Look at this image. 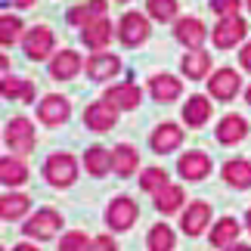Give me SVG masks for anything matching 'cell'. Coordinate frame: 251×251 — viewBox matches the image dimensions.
Listing matches in <instances>:
<instances>
[{"label":"cell","mask_w":251,"mask_h":251,"mask_svg":"<svg viewBox=\"0 0 251 251\" xmlns=\"http://www.w3.org/2000/svg\"><path fill=\"white\" fill-rule=\"evenodd\" d=\"M59 226H62V217H59V211H53V208H41L34 217H28V220H25L22 233H25L28 239L47 242V239H53L56 233H59Z\"/></svg>","instance_id":"obj_1"},{"label":"cell","mask_w":251,"mask_h":251,"mask_svg":"<svg viewBox=\"0 0 251 251\" xmlns=\"http://www.w3.org/2000/svg\"><path fill=\"white\" fill-rule=\"evenodd\" d=\"M44 177L53 183V186H72L75 177H78V165H75V158L69 155V152H56V155L47 158V165H44Z\"/></svg>","instance_id":"obj_2"},{"label":"cell","mask_w":251,"mask_h":251,"mask_svg":"<svg viewBox=\"0 0 251 251\" xmlns=\"http://www.w3.org/2000/svg\"><path fill=\"white\" fill-rule=\"evenodd\" d=\"M137 201L127 199V196H118L109 201V208H105V224H109L112 229H118V233H124V229H130L133 224H137Z\"/></svg>","instance_id":"obj_3"},{"label":"cell","mask_w":251,"mask_h":251,"mask_svg":"<svg viewBox=\"0 0 251 251\" xmlns=\"http://www.w3.org/2000/svg\"><path fill=\"white\" fill-rule=\"evenodd\" d=\"M34 143H37V137H34V127H31V121L28 118H13L6 124V146L13 149V152H19V155H25V152H31L34 149Z\"/></svg>","instance_id":"obj_4"},{"label":"cell","mask_w":251,"mask_h":251,"mask_svg":"<svg viewBox=\"0 0 251 251\" xmlns=\"http://www.w3.org/2000/svg\"><path fill=\"white\" fill-rule=\"evenodd\" d=\"M118 37L124 47H140L149 37V19L143 13H124L118 22Z\"/></svg>","instance_id":"obj_5"},{"label":"cell","mask_w":251,"mask_h":251,"mask_svg":"<svg viewBox=\"0 0 251 251\" xmlns=\"http://www.w3.org/2000/svg\"><path fill=\"white\" fill-rule=\"evenodd\" d=\"M69 115H72V105L65 96L59 93H50V96H44L41 105H37V118H41L47 127H59V124L69 121Z\"/></svg>","instance_id":"obj_6"},{"label":"cell","mask_w":251,"mask_h":251,"mask_svg":"<svg viewBox=\"0 0 251 251\" xmlns=\"http://www.w3.org/2000/svg\"><path fill=\"white\" fill-rule=\"evenodd\" d=\"M245 31H248L245 19L229 16V19H220V25L211 31V41H214L217 50H229V47H236V44L245 37Z\"/></svg>","instance_id":"obj_7"},{"label":"cell","mask_w":251,"mask_h":251,"mask_svg":"<svg viewBox=\"0 0 251 251\" xmlns=\"http://www.w3.org/2000/svg\"><path fill=\"white\" fill-rule=\"evenodd\" d=\"M239 87H242V78H239L236 69H217V72L208 78V90H211V96H214V100H220V102L233 100V96L239 93Z\"/></svg>","instance_id":"obj_8"},{"label":"cell","mask_w":251,"mask_h":251,"mask_svg":"<svg viewBox=\"0 0 251 251\" xmlns=\"http://www.w3.org/2000/svg\"><path fill=\"white\" fill-rule=\"evenodd\" d=\"M22 47H25V56H28V59L41 62V59H47V56L53 53V31L47 25H34L31 31L25 34Z\"/></svg>","instance_id":"obj_9"},{"label":"cell","mask_w":251,"mask_h":251,"mask_svg":"<svg viewBox=\"0 0 251 251\" xmlns=\"http://www.w3.org/2000/svg\"><path fill=\"white\" fill-rule=\"evenodd\" d=\"M115 121H118V109H115L112 102H90L87 105V112H84V124L90 130L96 133H102V130H112L115 127Z\"/></svg>","instance_id":"obj_10"},{"label":"cell","mask_w":251,"mask_h":251,"mask_svg":"<svg viewBox=\"0 0 251 251\" xmlns=\"http://www.w3.org/2000/svg\"><path fill=\"white\" fill-rule=\"evenodd\" d=\"M208 224H211V205H208V201H192V205H186L183 220H180L183 233H186V236H201Z\"/></svg>","instance_id":"obj_11"},{"label":"cell","mask_w":251,"mask_h":251,"mask_svg":"<svg viewBox=\"0 0 251 251\" xmlns=\"http://www.w3.org/2000/svg\"><path fill=\"white\" fill-rule=\"evenodd\" d=\"M84 69H87V75H90L93 81H105V78H115V75L121 72V59L112 56V53H93Z\"/></svg>","instance_id":"obj_12"},{"label":"cell","mask_w":251,"mask_h":251,"mask_svg":"<svg viewBox=\"0 0 251 251\" xmlns=\"http://www.w3.org/2000/svg\"><path fill=\"white\" fill-rule=\"evenodd\" d=\"M174 34H177V41L180 44H186L189 50H201V44H205V37H208V28L199 22V19H180L177 28H174Z\"/></svg>","instance_id":"obj_13"},{"label":"cell","mask_w":251,"mask_h":251,"mask_svg":"<svg viewBox=\"0 0 251 251\" xmlns=\"http://www.w3.org/2000/svg\"><path fill=\"white\" fill-rule=\"evenodd\" d=\"M177 171L183 174L186 180H205L211 174V158L205 155V152H186V155H180L177 161Z\"/></svg>","instance_id":"obj_14"},{"label":"cell","mask_w":251,"mask_h":251,"mask_svg":"<svg viewBox=\"0 0 251 251\" xmlns=\"http://www.w3.org/2000/svg\"><path fill=\"white\" fill-rule=\"evenodd\" d=\"M81 69H84V62H81V56L75 53V50H62V53H56L53 59H50V75H53L56 81H69Z\"/></svg>","instance_id":"obj_15"},{"label":"cell","mask_w":251,"mask_h":251,"mask_svg":"<svg viewBox=\"0 0 251 251\" xmlns=\"http://www.w3.org/2000/svg\"><path fill=\"white\" fill-rule=\"evenodd\" d=\"M143 100V90L137 84H115L105 90V102H112L115 109H137Z\"/></svg>","instance_id":"obj_16"},{"label":"cell","mask_w":251,"mask_h":251,"mask_svg":"<svg viewBox=\"0 0 251 251\" xmlns=\"http://www.w3.org/2000/svg\"><path fill=\"white\" fill-rule=\"evenodd\" d=\"M149 143H152V149L155 152H161V155H165V152H174L183 143V130L177 127V124H158L155 127V133H152L149 137Z\"/></svg>","instance_id":"obj_17"},{"label":"cell","mask_w":251,"mask_h":251,"mask_svg":"<svg viewBox=\"0 0 251 251\" xmlns=\"http://www.w3.org/2000/svg\"><path fill=\"white\" fill-rule=\"evenodd\" d=\"M217 140L220 143H226V146H233V143H239V140H245L248 137V121L242 118V115H226L224 121L217 124Z\"/></svg>","instance_id":"obj_18"},{"label":"cell","mask_w":251,"mask_h":251,"mask_svg":"<svg viewBox=\"0 0 251 251\" xmlns=\"http://www.w3.org/2000/svg\"><path fill=\"white\" fill-rule=\"evenodd\" d=\"M105 16V0H87V3H78L75 9H69V22L78 25V28H87L90 22H96V19Z\"/></svg>","instance_id":"obj_19"},{"label":"cell","mask_w":251,"mask_h":251,"mask_svg":"<svg viewBox=\"0 0 251 251\" xmlns=\"http://www.w3.org/2000/svg\"><path fill=\"white\" fill-rule=\"evenodd\" d=\"M149 93L155 96L158 102H174L183 93V84H180V78H174V75H155V78L149 81Z\"/></svg>","instance_id":"obj_20"},{"label":"cell","mask_w":251,"mask_h":251,"mask_svg":"<svg viewBox=\"0 0 251 251\" xmlns=\"http://www.w3.org/2000/svg\"><path fill=\"white\" fill-rule=\"evenodd\" d=\"M180 69H183V75H186L189 81L208 78V72H211V53H205V50L186 53V56H183V62H180Z\"/></svg>","instance_id":"obj_21"},{"label":"cell","mask_w":251,"mask_h":251,"mask_svg":"<svg viewBox=\"0 0 251 251\" xmlns=\"http://www.w3.org/2000/svg\"><path fill=\"white\" fill-rule=\"evenodd\" d=\"M239 220L236 217H220L214 226H211V245L214 248H229V245H236V239H239Z\"/></svg>","instance_id":"obj_22"},{"label":"cell","mask_w":251,"mask_h":251,"mask_svg":"<svg viewBox=\"0 0 251 251\" xmlns=\"http://www.w3.org/2000/svg\"><path fill=\"white\" fill-rule=\"evenodd\" d=\"M208 118H211V100L208 96H189L183 105V121L189 127H205Z\"/></svg>","instance_id":"obj_23"},{"label":"cell","mask_w":251,"mask_h":251,"mask_svg":"<svg viewBox=\"0 0 251 251\" xmlns=\"http://www.w3.org/2000/svg\"><path fill=\"white\" fill-rule=\"evenodd\" d=\"M137 165H140V155H137L133 146L121 143V146L112 149V171L118 174V177H130V174L137 171Z\"/></svg>","instance_id":"obj_24"},{"label":"cell","mask_w":251,"mask_h":251,"mask_svg":"<svg viewBox=\"0 0 251 251\" xmlns=\"http://www.w3.org/2000/svg\"><path fill=\"white\" fill-rule=\"evenodd\" d=\"M81 37H84V44L90 47V50H102V47L112 41V22H109L105 16L96 19V22H90V25L81 31Z\"/></svg>","instance_id":"obj_25"},{"label":"cell","mask_w":251,"mask_h":251,"mask_svg":"<svg viewBox=\"0 0 251 251\" xmlns=\"http://www.w3.org/2000/svg\"><path fill=\"white\" fill-rule=\"evenodd\" d=\"M84 168H87V174H93V177H105V174L112 171V152L102 149V146H90L84 152Z\"/></svg>","instance_id":"obj_26"},{"label":"cell","mask_w":251,"mask_h":251,"mask_svg":"<svg viewBox=\"0 0 251 251\" xmlns=\"http://www.w3.org/2000/svg\"><path fill=\"white\" fill-rule=\"evenodd\" d=\"M224 180L236 189H248L251 186V161L245 158H233L224 165Z\"/></svg>","instance_id":"obj_27"},{"label":"cell","mask_w":251,"mask_h":251,"mask_svg":"<svg viewBox=\"0 0 251 251\" xmlns=\"http://www.w3.org/2000/svg\"><path fill=\"white\" fill-rule=\"evenodd\" d=\"M0 180H3L6 186H22V183L28 180L25 161H19L13 155H3V158H0Z\"/></svg>","instance_id":"obj_28"},{"label":"cell","mask_w":251,"mask_h":251,"mask_svg":"<svg viewBox=\"0 0 251 251\" xmlns=\"http://www.w3.org/2000/svg\"><path fill=\"white\" fill-rule=\"evenodd\" d=\"M28 208H31V199L22 196V192H6L0 199V217L3 220H19Z\"/></svg>","instance_id":"obj_29"},{"label":"cell","mask_w":251,"mask_h":251,"mask_svg":"<svg viewBox=\"0 0 251 251\" xmlns=\"http://www.w3.org/2000/svg\"><path fill=\"white\" fill-rule=\"evenodd\" d=\"M3 96H6V100L34 102V84L25 81V78H13V75H6V78H3Z\"/></svg>","instance_id":"obj_30"},{"label":"cell","mask_w":251,"mask_h":251,"mask_svg":"<svg viewBox=\"0 0 251 251\" xmlns=\"http://www.w3.org/2000/svg\"><path fill=\"white\" fill-rule=\"evenodd\" d=\"M180 205H183V189L180 186H171L168 183L165 189L155 192V208L161 214H174V211H180Z\"/></svg>","instance_id":"obj_31"},{"label":"cell","mask_w":251,"mask_h":251,"mask_svg":"<svg viewBox=\"0 0 251 251\" xmlns=\"http://www.w3.org/2000/svg\"><path fill=\"white\" fill-rule=\"evenodd\" d=\"M174 229L171 226H165V224H158V226H152V233H149V239H146V245H149V251H174Z\"/></svg>","instance_id":"obj_32"},{"label":"cell","mask_w":251,"mask_h":251,"mask_svg":"<svg viewBox=\"0 0 251 251\" xmlns=\"http://www.w3.org/2000/svg\"><path fill=\"white\" fill-rule=\"evenodd\" d=\"M149 16L158 19V22H171L177 19V0H149Z\"/></svg>","instance_id":"obj_33"},{"label":"cell","mask_w":251,"mask_h":251,"mask_svg":"<svg viewBox=\"0 0 251 251\" xmlns=\"http://www.w3.org/2000/svg\"><path fill=\"white\" fill-rule=\"evenodd\" d=\"M140 186L146 189V192H158V189L168 186V174L161 171V168H146V171H143V177H140Z\"/></svg>","instance_id":"obj_34"},{"label":"cell","mask_w":251,"mask_h":251,"mask_svg":"<svg viewBox=\"0 0 251 251\" xmlns=\"http://www.w3.org/2000/svg\"><path fill=\"white\" fill-rule=\"evenodd\" d=\"M19 37H22V22L13 19V16H3V19H0V41H3V47L16 44Z\"/></svg>","instance_id":"obj_35"},{"label":"cell","mask_w":251,"mask_h":251,"mask_svg":"<svg viewBox=\"0 0 251 251\" xmlns=\"http://www.w3.org/2000/svg\"><path fill=\"white\" fill-rule=\"evenodd\" d=\"M90 242H93V239H87L81 229H72V233L62 236L59 251H90Z\"/></svg>","instance_id":"obj_36"},{"label":"cell","mask_w":251,"mask_h":251,"mask_svg":"<svg viewBox=\"0 0 251 251\" xmlns=\"http://www.w3.org/2000/svg\"><path fill=\"white\" fill-rule=\"evenodd\" d=\"M239 6H242V0H211V9H214L220 19L239 16Z\"/></svg>","instance_id":"obj_37"},{"label":"cell","mask_w":251,"mask_h":251,"mask_svg":"<svg viewBox=\"0 0 251 251\" xmlns=\"http://www.w3.org/2000/svg\"><path fill=\"white\" fill-rule=\"evenodd\" d=\"M90 251H118V245L112 242V236H96L90 242Z\"/></svg>","instance_id":"obj_38"},{"label":"cell","mask_w":251,"mask_h":251,"mask_svg":"<svg viewBox=\"0 0 251 251\" xmlns=\"http://www.w3.org/2000/svg\"><path fill=\"white\" fill-rule=\"evenodd\" d=\"M239 59H242V65H245V69L251 72V44H245V47H242V53H239Z\"/></svg>","instance_id":"obj_39"},{"label":"cell","mask_w":251,"mask_h":251,"mask_svg":"<svg viewBox=\"0 0 251 251\" xmlns=\"http://www.w3.org/2000/svg\"><path fill=\"white\" fill-rule=\"evenodd\" d=\"M226 251H251V245H239V242H236V245H229Z\"/></svg>","instance_id":"obj_40"},{"label":"cell","mask_w":251,"mask_h":251,"mask_svg":"<svg viewBox=\"0 0 251 251\" xmlns=\"http://www.w3.org/2000/svg\"><path fill=\"white\" fill-rule=\"evenodd\" d=\"M13 251H37V248H34V245H28V242H22V245H16Z\"/></svg>","instance_id":"obj_41"},{"label":"cell","mask_w":251,"mask_h":251,"mask_svg":"<svg viewBox=\"0 0 251 251\" xmlns=\"http://www.w3.org/2000/svg\"><path fill=\"white\" fill-rule=\"evenodd\" d=\"M13 3H16V6H31L34 0H13Z\"/></svg>","instance_id":"obj_42"},{"label":"cell","mask_w":251,"mask_h":251,"mask_svg":"<svg viewBox=\"0 0 251 251\" xmlns=\"http://www.w3.org/2000/svg\"><path fill=\"white\" fill-rule=\"evenodd\" d=\"M245 224H248V229H251V208H248V214H245Z\"/></svg>","instance_id":"obj_43"},{"label":"cell","mask_w":251,"mask_h":251,"mask_svg":"<svg viewBox=\"0 0 251 251\" xmlns=\"http://www.w3.org/2000/svg\"><path fill=\"white\" fill-rule=\"evenodd\" d=\"M245 100H248V105H251V87H248V90H245Z\"/></svg>","instance_id":"obj_44"},{"label":"cell","mask_w":251,"mask_h":251,"mask_svg":"<svg viewBox=\"0 0 251 251\" xmlns=\"http://www.w3.org/2000/svg\"><path fill=\"white\" fill-rule=\"evenodd\" d=\"M248 6H251V0H248Z\"/></svg>","instance_id":"obj_45"}]
</instances>
